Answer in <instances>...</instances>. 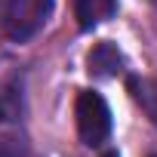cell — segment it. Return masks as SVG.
<instances>
[{
    "instance_id": "cell-5",
    "label": "cell",
    "mask_w": 157,
    "mask_h": 157,
    "mask_svg": "<svg viewBox=\"0 0 157 157\" xmlns=\"http://www.w3.org/2000/svg\"><path fill=\"white\" fill-rule=\"evenodd\" d=\"M126 86H129L132 102L145 111V117L151 123H157V74H151V77H129Z\"/></svg>"
},
{
    "instance_id": "cell-1",
    "label": "cell",
    "mask_w": 157,
    "mask_h": 157,
    "mask_svg": "<svg viewBox=\"0 0 157 157\" xmlns=\"http://www.w3.org/2000/svg\"><path fill=\"white\" fill-rule=\"evenodd\" d=\"M74 117H77V132L86 148H99L111 136V108L96 90H83L74 102Z\"/></svg>"
},
{
    "instance_id": "cell-9",
    "label": "cell",
    "mask_w": 157,
    "mask_h": 157,
    "mask_svg": "<svg viewBox=\"0 0 157 157\" xmlns=\"http://www.w3.org/2000/svg\"><path fill=\"white\" fill-rule=\"evenodd\" d=\"M151 157H157V154H151Z\"/></svg>"
},
{
    "instance_id": "cell-6",
    "label": "cell",
    "mask_w": 157,
    "mask_h": 157,
    "mask_svg": "<svg viewBox=\"0 0 157 157\" xmlns=\"http://www.w3.org/2000/svg\"><path fill=\"white\" fill-rule=\"evenodd\" d=\"M25 111V96H22V77H10L0 86V123H13Z\"/></svg>"
},
{
    "instance_id": "cell-4",
    "label": "cell",
    "mask_w": 157,
    "mask_h": 157,
    "mask_svg": "<svg viewBox=\"0 0 157 157\" xmlns=\"http://www.w3.org/2000/svg\"><path fill=\"white\" fill-rule=\"evenodd\" d=\"M117 16V0H74V19L80 31H93Z\"/></svg>"
},
{
    "instance_id": "cell-8",
    "label": "cell",
    "mask_w": 157,
    "mask_h": 157,
    "mask_svg": "<svg viewBox=\"0 0 157 157\" xmlns=\"http://www.w3.org/2000/svg\"><path fill=\"white\" fill-rule=\"evenodd\" d=\"M102 157H120V154H117V151H105Z\"/></svg>"
},
{
    "instance_id": "cell-3",
    "label": "cell",
    "mask_w": 157,
    "mask_h": 157,
    "mask_svg": "<svg viewBox=\"0 0 157 157\" xmlns=\"http://www.w3.org/2000/svg\"><path fill=\"white\" fill-rule=\"evenodd\" d=\"M123 68H126V59L117 49V43H111V40L96 43L86 56V74L96 77V80H111V77L123 74Z\"/></svg>"
},
{
    "instance_id": "cell-7",
    "label": "cell",
    "mask_w": 157,
    "mask_h": 157,
    "mask_svg": "<svg viewBox=\"0 0 157 157\" xmlns=\"http://www.w3.org/2000/svg\"><path fill=\"white\" fill-rule=\"evenodd\" d=\"M0 157H37L22 139H0Z\"/></svg>"
},
{
    "instance_id": "cell-2",
    "label": "cell",
    "mask_w": 157,
    "mask_h": 157,
    "mask_svg": "<svg viewBox=\"0 0 157 157\" xmlns=\"http://www.w3.org/2000/svg\"><path fill=\"white\" fill-rule=\"evenodd\" d=\"M49 13H52V0H6L3 31L13 43H25L46 25Z\"/></svg>"
}]
</instances>
